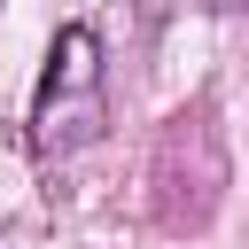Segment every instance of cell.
Segmentation results:
<instances>
[{
  "label": "cell",
  "mask_w": 249,
  "mask_h": 249,
  "mask_svg": "<svg viewBox=\"0 0 249 249\" xmlns=\"http://www.w3.org/2000/svg\"><path fill=\"white\" fill-rule=\"evenodd\" d=\"M218 187H226V156H218V132L202 109H179L156 140V218L171 233L202 226L218 210Z\"/></svg>",
  "instance_id": "1"
}]
</instances>
